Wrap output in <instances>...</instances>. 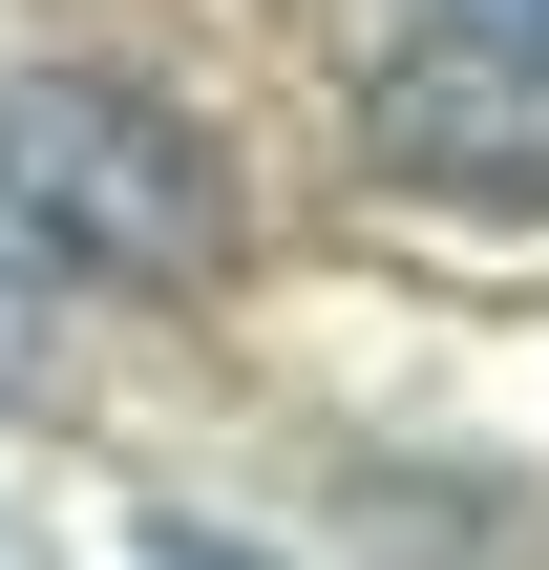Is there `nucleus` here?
<instances>
[{
    "label": "nucleus",
    "mask_w": 549,
    "mask_h": 570,
    "mask_svg": "<svg viewBox=\"0 0 549 570\" xmlns=\"http://www.w3.org/2000/svg\"><path fill=\"white\" fill-rule=\"evenodd\" d=\"M0 212H21L63 275H106V296H212V275H233V169H212V127H190L169 85H127V63H21V85H0Z\"/></svg>",
    "instance_id": "f257e3e1"
},
{
    "label": "nucleus",
    "mask_w": 549,
    "mask_h": 570,
    "mask_svg": "<svg viewBox=\"0 0 549 570\" xmlns=\"http://www.w3.org/2000/svg\"><path fill=\"white\" fill-rule=\"evenodd\" d=\"M360 169L423 190V212H549V42L508 21H444L360 85Z\"/></svg>",
    "instance_id": "f03ea898"
},
{
    "label": "nucleus",
    "mask_w": 549,
    "mask_h": 570,
    "mask_svg": "<svg viewBox=\"0 0 549 570\" xmlns=\"http://www.w3.org/2000/svg\"><path fill=\"white\" fill-rule=\"evenodd\" d=\"M0 402H42V296L0 275Z\"/></svg>",
    "instance_id": "7ed1b4c3"
}]
</instances>
